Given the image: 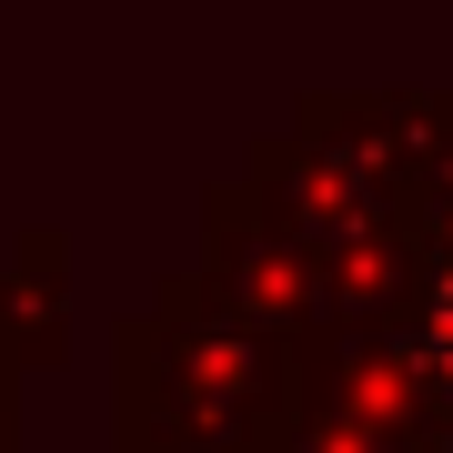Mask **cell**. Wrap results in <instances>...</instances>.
I'll use <instances>...</instances> for the list:
<instances>
[{
    "instance_id": "cell-1",
    "label": "cell",
    "mask_w": 453,
    "mask_h": 453,
    "mask_svg": "<svg viewBox=\"0 0 453 453\" xmlns=\"http://www.w3.org/2000/svg\"><path fill=\"white\" fill-rule=\"evenodd\" d=\"M434 353H443V372H453V273L434 282Z\"/></svg>"
}]
</instances>
